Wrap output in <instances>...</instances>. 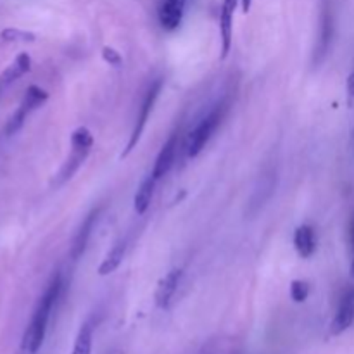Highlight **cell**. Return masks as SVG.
I'll return each instance as SVG.
<instances>
[{
    "instance_id": "1",
    "label": "cell",
    "mask_w": 354,
    "mask_h": 354,
    "mask_svg": "<svg viewBox=\"0 0 354 354\" xmlns=\"http://www.w3.org/2000/svg\"><path fill=\"white\" fill-rule=\"evenodd\" d=\"M61 275H55L52 279V282L48 283V287L45 289L44 296L38 301L37 308L33 311V317H31L30 325H28L26 332H24L23 337V349L30 354L38 353V349L41 348L45 341V334H47L48 320H50V313L54 310L55 303L59 299V294H61Z\"/></svg>"
},
{
    "instance_id": "2",
    "label": "cell",
    "mask_w": 354,
    "mask_h": 354,
    "mask_svg": "<svg viewBox=\"0 0 354 354\" xmlns=\"http://www.w3.org/2000/svg\"><path fill=\"white\" fill-rule=\"evenodd\" d=\"M93 145V135L88 128L80 127L73 131L71 135V154H69L68 161L62 165L61 171L57 175V185L71 180V176L78 171L80 166L85 162V159L88 158L90 151H92Z\"/></svg>"
},
{
    "instance_id": "3",
    "label": "cell",
    "mask_w": 354,
    "mask_h": 354,
    "mask_svg": "<svg viewBox=\"0 0 354 354\" xmlns=\"http://www.w3.org/2000/svg\"><path fill=\"white\" fill-rule=\"evenodd\" d=\"M221 118H223V107H214L206 118L201 120V123L190 131L189 140H187V156L189 158H197L201 154L206 144L209 142L211 135L214 133V130L220 124Z\"/></svg>"
},
{
    "instance_id": "4",
    "label": "cell",
    "mask_w": 354,
    "mask_h": 354,
    "mask_svg": "<svg viewBox=\"0 0 354 354\" xmlns=\"http://www.w3.org/2000/svg\"><path fill=\"white\" fill-rule=\"evenodd\" d=\"M47 99H48V93L45 92L44 88H40V86H37V85L28 86V90H26V93H24L23 100H21L19 107H17L16 113L10 116V120L7 121L6 133L14 135L16 131H19L21 128H23L24 121H26L28 114L33 113L35 109H38V107H40Z\"/></svg>"
},
{
    "instance_id": "5",
    "label": "cell",
    "mask_w": 354,
    "mask_h": 354,
    "mask_svg": "<svg viewBox=\"0 0 354 354\" xmlns=\"http://www.w3.org/2000/svg\"><path fill=\"white\" fill-rule=\"evenodd\" d=\"M161 88H162L161 80H158V82H154L151 86H149L147 93H145L144 100H142L140 111H138V116H137V121H135L133 131H131V135H130V140H128V144H127V151L123 152V156H121V158H127V156L133 151L135 145L138 144V140H140L142 133H144V130H145V124H147V121H149V116H151V113H152V107H154L156 100H158L159 93H161Z\"/></svg>"
},
{
    "instance_id": "6",
    "label": "cell",
    "mask_w": 354,
    "mask_h": 354,
    "mask_svg": "<svg viewBox=\"0 0 354 354\" xmlns=\"http://www.w3.org/2000/svg\"><path fill=\"white\" fill-rule=\"evenodd\" d=\"M187 0H158V19L165 30L173 31L182 24Z\"/></svg>"
},
{
    "instance_id": "7",
    "label": "cell",
    "mask_w": 354,
    "mask_h": 354,
    "mask_svg": "<svg viewBox=\"0 0 354 354\" xmlns=\"http://www.w3.org/2000/svg\"><path fill=\"white\" fill-rule=\"evenodd\" d=\"M239 6V0H223L220 12V35H221V59L228 55L232 48L234 37V14Z\"/></svg>"
},
{
    "instance_id": "8",
    "label": "cell",
    "mask_w": 354,
    "mask_h": 354,
    "mask_svg": "<svg viewBox=\"0 0 354 354\" xmlns=\"http://www.w3.org/2000/svg\"><path fill=\"white\" fill-rule=\"evenodd\" d=\"M354 324V289H349L339 303L337 313L330 325L332 335H341Z\"/></svg>"
},
{
    "instance_id": "9",
    "label": "cell",
    "mask_w": 354,
    "mask_h": 354,
    "mask_svg": "<svg viewBox=\"0 0 354 354\" xmlns=\"http://www.w3.org/2000/svg\"><path fill=\"white\" fill-rule=\"evenodd\" d=\"M180 279H182V270L173 268L159 280L158 289H156V304H158V308L166 310L169 306L176 289H178Z\"/></svg>"
},
{
    "instance_id": "10",
    "label": "cell",
    "mask_w": 354,
    "mask_h": 354,
    "mask_svg": "<svg viewBox=\"0 0 354 354\" xmlns=\"http://www.w3.org/2000/svg\"><path fill=\"white\" fill-rule=\"evenodd\" d=\"M176 151H178V135H171L168 138L165 145H162L161 152L158 154V159L154 162V169H152V176L156 180L162 178L165 175H168V171L171 169L173 162H175Z\"/></svg>"
},
{
    "instance_id": "11",
    "label": "cell",
    "mask_w": 354,
    "mask_h": 354,
    "mask_svg": "<svg viewBox=\"0 0 354 354\" xmlns=\"http://www.w3.org/2000/svg\"><path fill=\"white\" fill-rule=\"evenodd\" d=\"M97 216H99V211L93 209L85 220L82 221V227L80 230L76 232L75 239H73V245H71V256L73 259H78L82 258L83 252H85L86 244H88L90 237H92V230L97 223Z\"/></svg>"
},
{
    "instance_id": "12",
    "label": "cell",
    "mask_w": 354,
    "mask_h": 354,
    "mask_svg": "<svg viewBox=\"0 0 354 354\" xmlns=\"http://www.w3.org/2000/svg\"><path fill=\"white\" fill-rule=\"evenodd\" d=\"M31 69V59L28 54H19L10 66H7L6 71L0 75V92L6 90L10 83H14L16 80H19L21 76L26 75Z\"/></svg>"
},
{
    "instance_id": "13",
    "label": "cell",
    "mask_w": 354,
    "mask_h": 354,
    "mask_svg": "<svg viewBox=\"0 0 354 354\" xmlns=\"http://www.w3.org/2000/svg\"><path fill=\"white\" fill-rule=\"evenodd\" d=\"M294 248L301 258H311L317 249V239H315V230L311 225H301L294 234Z\"/></svg>"
},
{
    "instance_id": "14",
    "label": "cell",
    "mask_w": 354,
    "mask_h": 354,
    "mask_svg": "<svg viewBox=\"0 0 354 354\" xmlns=\"http://www.w3.org/2000/svg\"><path fill=\"white\" fill-rule=\"evenodd\" d=\"M124 251H127V241L124 239H121V241H118L116 244L111 248V251L107 252L106 258L102 259V263H100L99 266V275H109V273L116 272L118 268H120V265L123 263V258H124Z\"/></svg>"
},
{
    "instance_id": "15",
    "label": "cell",
    "mask_w": 354,
    "mask_h": 354,
    "mask_svg": "<svg viewBox=\"0 0 354 354\" xmlns=\"http://www.w3.org/2000/svg\"><path fill=\"white\" fill-rule=\"evenodd\" d=\"M156 182H158V180L151 175L140 183V187H138L137 194H135V199H133V207H135V213L137 214H145V211H147L149 206H151Z\"/></svg>"
},
{
    "instance_id": "16",
    "label": "cell",
    "mask_w": 354,
    "mask_h": 354,
    "mask_svg": "<svg viewBox=\"0 0 354 354\" xmlns=\"http://www.w3.org/2000/svg\"><path fill=\"white\" fill-rule=\"evenodd\" d=\"M92 339H93L92 324L86 322V324L80 328L78 335H76L71 354H92Z\"/></svg>"
},
{
    "instance_id": "17",
    "label": "cell",
    "mask_w": 354,
    "mask_h": 354,
    "mask_svg": "<svg viewBox=\"0 0 354 354\" xmlns=\"http://www.w3.org/2000/svg\"><path fill=\"white\" fill-rule=\"evenodd\" d=\"M310 296V283L306 280H294L290 283V297L294 303H304Z\"/></svg>"
},
{
    "instance_id": "18",
    "label": "cell",
    "mask_w": 354,
    "mask_h": 354,
    "mask_svg": "<svg viewBox=\"0 0 354 354\" xmlns=\"http://www.w3.org/2000/svg\"><path fill=\"white\" fill-rule=\"evenodd\" d=\"M0 37L7 41H35V35L30 33V31L16 30V28H7L0 33Z\"/></svg>"
},
{
    "instance_id": "19",
    "label": "cell",
    "mask_w": 354,
    "mask_h": 354,
    "mask_svg": "<svg viewBox=\"0 0 354 354\" xmlns=\"http://www.w3.org/2000/svg\"><path fill=\"white\" fill-rule=\"evenodd\" d=\"M102 57H104V61L109 62V66H114V68H120V66L123 64V59H121L120 52H116L114 48H111V47H104Z\"/></svg>"
},
{
    "instance_id": "20",
    "label": "cell",
    "mask_w": 354,
    "mask_h": 354,
    "mask_svg": "<svg viewBox=\"0 0 354 354\" xmlns=\"http://www.w3.org/2000/svg\"><path fill=\"white\" fill-rule=\"evenodd\" d=\"M351 252H353V261H351V273L354 277V220L351 223Z\"/></svg>"
},
{
    "instance_id": "21",
    "label": "cell",
    "mask_w": 354,
    "mask_h": 354,
    "mask_svg": "<svg viewBox=\"0 0 354 354\" xmlns=\"http://www.w3.org/2000/svg\"><path fill=\"white\" fill-rule=\"evenodd\" d=\"M348 92H349V95H354V71L349 75V78H348Z\"/></svg>"
},
{
    "instance_id": "22",
    "label": "cell",
    "mask_w": 354,
    "mask_h": 354,
    "mask_svg": "<svg viewBox=\"0 0 354 354\" xmlns=\"http://www.w3.org/2000/svg\"><path fill=\"white\" fill-rule=\"evenodd\" d=\"M251 3H252V0H242V10H244V12H249V9H251Z\"/></svg>"
}]
</instances>
